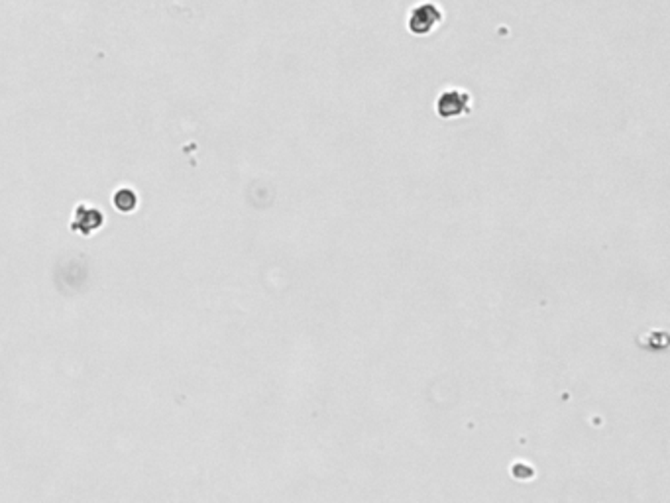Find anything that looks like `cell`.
Returning <instances> with one entry per match:
<instances>
[{"label":"cell","mask_w":670,"mask_h":503,"mask_svg":"<svg viewBox=\"0 0 670 503\" xmlns=\"http://www.w3.org/2000/svg\"><path fill=\"white\" fill-rule=\"evenodd\" d=\"M112 201H114L117 209H120V211H134L138 203L136 195L132 193L130 189H120V191L114 195V199H112Z\"/></svg>","instance_id":"cell-4"},{"label":"cell","mask_w":670,"mask_h":503,"mask_svg":"<svg viewBox=\"0 0 670 503\" xmlns=\"http://www.w3.org/2000/svg\"><path fill=\"white\" fill-rule=\"evenodd\" d=\"M511 474L519 480H527V478H533V468L527 464H515L511 468Z\"/></svg>","instance_id":"cell-5"},{"label":"cell","mask_w":670,"mask_h":503,"mask_svg":"<svg viewBox=\"0 0 670 503\" xmlns=\"http://www.w3.org/2000/svg\"><path fill=\"white\" fill-rule=\"evenodd\" d=\"M103 226V213L95 209V207H88L87 203L79 204L77 211H75V221L71 224V228L75 233H81L83 236H88L95 230H98Z\"/></svg>","instance_id":"cell-3"},{"label":"cell","mask_w":670,"mask_h":503,"mask_svg":"<svg viewBox=\"0 0 670 503\" xmlns=\"http://www.w3.org/2000/svg\"><path fill=\"white\" fill-rule=\"evenodd\" d=\"M470 105H472L470 93L460 89H450L438 95L435 108L440 118H458L470 112Z\"/></svg>","instance_id":"cell-2"},{"label":"cell","mask_w":670,"mask_h":503,"mask_svg":"<svg viewBox=\"0 0 670 503\" xmlns=\"http://www.w3.org/2000/svg\"><path fill=\"white\" fill-rule=\"evenodd\" d=\"M442 22V10L435 2H421L419 6L413 8L409 16V30L415 36H428L431 32L440 26Z\"/></svg>","instance_id":"cell-1"}]
</instances>
